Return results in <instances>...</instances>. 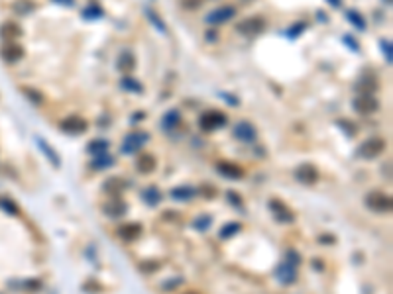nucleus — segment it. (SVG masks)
<instances>
[{
  "instance_id": "bb28decb",
  "label": "nucleus",
  "mask_w": 393,
  "mask_h": 294,
  "mask_svg": "<svg viewBox=\"0 0 393 294\" xmlns=\"http://www.w3.org/2000/svg\"><path fill=\"white\" fill-rule=\"evenodd\" d=\"M240 229H242L240 222H230V224H224V226H222V229L218 231V236H220V240H230V238H234Z\"/></svg>"
},
{
  "instance_id": "6e6552de",
  "label": "nucleus",
  "mask_w": 393,
  "mask_h": 294,
  "mask_svg": "<svg viewBox=\"0 0 393 294\" xmlns=\"http://www.w3.org/2000/svg\"><path fill=\"white\" fill-rule=\"evenodd\" d=\"M264 30H266V20L259 16H252V18H248L236 26V32L244 33V35H258Z\"/></svg>"
},
{
  "instance_id": "f8f14e48",
  "label": "nucleus",
  "mask_w": 393,
  "mask_h": 294,
  "mask_svg": "<svg viewBox=\"0 0 393 294\" xmlns=\"http://www.w3.org/2000/svg\"><path fill=\"white\" fill-rule=\"evenodd\" d=\"M59 128L65 131V133H75V135H79V133H85V131H87L89 124H87L85 118H81V116H69V118H65V120L59 124Z\"/></svg>"
},
{
  "instance_id": "aec40b11",
  "label": "nucleus",
  "mask_w": 393,
  "mask_h": 294,
  "mask_svg": "<svg viewBox=\"0 0 393 294\" xmlns=\"http://www.w3.org/2000/svg\"><path fill=\"white\" fill-rule=\"evenodd\" d=\"M161 198H163V194H161V190L157 188V186H146L144 190H142V200L146 202L147 206H157L159 202H161Z\"/></svg>"
},
{
  "instance_id": "4be33fe9",
  "label": "nucleus",
  "mask_w": 393,
  "mask_h": 294,
  "mask_svg": "<svg viewBox=\"0 0 393 294\" xmlns=\"http://www.w3.org/2000/svg\"><path fill=\"white\" fill-rule=\"evenodd\" d=\"M116 67H118V71H122V73H130V71H134V67H136V57L130 53V51H122V53L118 55Z\"/></svg>"
},
{
  "instance_id": "4c0bfd02",
  "label": "nucleus",
  "mask_w": 393,
  "mask_h": 294,
  "mask_svg": "<svg viewBox=\"0 0 393 294\" xmlns=\"http://www.w3.org/2000/svg\"><path fill=\"white\" fill-rule=\"evenodd\" d=\"M147 16L152 18V24L156 26V28H157V30H159V32H165V26L161 24V20H159V16H157L156 12H154V10H147Z\"/></svg>"
},
{
  "instance_id": "e433bc0d",
  "label": "nucleus",
  "mask_w": 393,
  "mask_h": 294,
  "mask_svg": "<svg viewBox=\"0 0 393 294\" xmlns=\"http://www.w3.org/2000/svg\"><path fill=\"white\" fill-rule=\"evenodd\" d=\"M24 288H26V290H30V292H38V290H42V281L30 279V281H26V283H24Z\"/></svg>"
},
{
  "instance_id": "7ed1b4c3",
  "label": "nucleus",
  "mask_w": 393,
  "mask_h": 294,
  "mask_svg": "<svg viewBox=\"0 0 393 294\" xmlns=\"http://www.w3.org/2000/svg\"><path fill=\"white\" fill-rule=\"evenodd\" d=\"M236 14H238L236 6H232V4H224V6H218V8H214L213 12H209L207 18H204V22L211 24V26H220V24L230 22Z\"/></svg>"
},
{
  "instance_id": "423d86ee",
  "label": "nucleus",
  "mask_w": 393,
  "mask_h": 294,
  "mask_svg": "<svg viewBox=\"0 0 393 294\" xmlns=\"http://www.w3.org/2000/svg\"><path fill=\"white\" fill-rule=\"evenodd\" d=\"M352 108L362 116H368V114H373L376 110L380 108V104H378L373 94H358L352 100Z\"/></svg>"
},
{
  "instance_id": "c03bdc74",
  "label": "nucleus",
  "mask_w": 393,
  "mask_h": 294,
  "mask_svg": "<svg viewBox=\"0 0 393 294\" xmlns=\"http://www.w3.org/2000/svg\"><path fill=\"white\" fill-rule=\"evenodd\" d=\"M183 4H185V8H199V4H201V0H183Z\"/></svg>"
},
{
  "instance_id": "de8ad7c7",
  "label": "nucleus",
  "mask_w": 393,
  "mask_h": 294,
  "mask_svg": "<svg viewBox=\"0 0 393 294\" xmlns=\"http://www.w3.org/2000/svg\"><path fill=\"white\" fill-rule=\"evenodd\" d=\"M207 40H209V42H216V33L209 32V33H207Z\"/></svg>"
},
{
  "instance_id": "c9c22d12",
  "label": "nucleus",
  "mask_w": 393,
  "mask_h": 294,
  "mask_svg": "<svg viewBox=\"0 0 393 294\" xmlns=\"http://www.w3.org/2000/svg\"><path fill=\"white\" fill-rule=\"evenodd\" d=\"M226 200L232 204V206L236 208H242V200H240V196H238V192H234V190H228L226 192Z\"/></svg>"
},
{
  "instance_id": "4468645a",
  "label": "nucleus",
  "mask_w": 393,
  "mask_h": 294,
  "mask_svg": "<svg viewBox=\"0 0 393 294\" xmlns=\"http://www.w3.org/2000/svg\"><path fill=\"white\" fill-rule=\"evenodd\" d=\"M275 279H277L281 284H293L297 281V267L289 265L287 261L279 263L277 269H275Z\"/></svg>"
},
{
  "instance_id": "a211bd4d",
  "label": "nucleus",
  "mask_w": 393,
  "mask_h": 294,
  "mask_svg": "<svg viewBox=\"0 0 393 294\" xmlns=\"http://www.w3.org/2000/svg\"><path fill=\"white\" fill-rule=\"evenodd\" d=\"M156 157L152 155V153H142L140 157H138V161H136V169H138V173L142 174H149L156 171Z\"/></svg>"
},
{
  "instance_id": "20e7f679",
  "label": "nucleus",
  "mask_w": 393,
  "mask_h": 294,
  "mask_svg": "<svg viewBox=\"0 0 393 294\" xmlns=\"http://www.w3.org/2000/svg\"><path fill=\"white\" fill-rule=\"evenodd\" d=\"M147 142H149V135H147L146 131H132V133H128L124 138L122 153L124 155H132V153L140 151Z\"/></svg>"
},
{
  "instance_id": "6ab92c4d",
  "label": "nucleus",
  "mask_w": 393,
  "mask_h": 294,
  "mask_svg": "<svg viewBox=\"0 0 393 294\" xmlns=\"http://www.w3.org/2000/svg\"><path fill=\"white\" fill-rule=\"evenodd\" d=\"M0 37L2 40H18L22 37V28L18 26L16 22H6L0 26Z\"/></svg>"
},
{
  "instance_id": "412c9836",
  "label": "nucleus",
  "mask_w": 393,
  "mask_h": 294,
  "mask_svg": "<svg viewBox=\"0 0 393 294\" xmlns=\"http://www.w3.org/2000/svg\"><path fill=\"white\" fill-rule=\"evenodd\" d=\"M2 57H4V61H8V63H16V61H20L24 57V49L18 44H8L2 49Z\"/></svg>"
},
{
  "instance_id": "f257e3e1",
  "label": "nucleus",
  "mask_w": 393,
  "mask_h": 294,
  "mask_svg": "<svg viewBox=\"0 0 393 294\" xmlns=\"http://www.w3.org/2000/svg\"><path fill=\"white\" fill-rule=\"evenodd\" d=\"M199 126H201L202 131H216L218 128H222L226 126V116L224 112H220V110H207V112H202L201 118H199Z\"/></svg>"
},
{
  "instance_id": "c85d7f7f",
  "label": "nucleus",
  "mask_w": 393,
  "mask_h": 294,
  "mask_svg": "<svg viewBox=\"0 0 393 294\" xmlns=\"http://www.w3.org/2000/svg\"><path fill=\"white\" fill-rule=\"evenodd\" d=\"M213 226V216L211 214H201L199 218L193 222V228L197 231H207V229Z\"/></svg>"
},
{
  "instance_id": "49530a36",
  "label": "nucleus",
  "mask_w": 393,
  "mask_h": 294,
  "mask_svg": "<svg viewBox=\"0 0 393 294\" xmlns=\"http://www.w3.org/2000/svg\"><path fill=\"white\" fill-rule=\"evenodd\" d=\"M319 240H321V243H328V245L334 243V238H332V236H321Z\"/></svg>"
},
{
  "instance_id": "5701e85b",
  "label": "nucleus",
  "mask_w": 393,
  "mask_h": 294,
  "mask_svg": "<svg viewBox=\"0 0 393 294\" xmlns=\"http://www.w3.org/2000/svg\"><path fill=\"white\" fill-rule=\"evenodd\" d=\"M38 145H40V149L45 153V157L49 159V163L53 165L55 169H59V167H61V159H59V155L51 149V145L45 142V140H42V138H38Z\"/></svg>"
},
{
  "instance_id": "cd10ccee",
  "label": "nucleus",
  "mask_w": 393,
  "mask_h": 294,
  "mask_svg": "<svg viewBox=\"0 0 393 294\" xmlns=\"http://www.w3.org/2000/svg\"><path fill=\"white\" fill-rule=\"evenodd\" d=\"M12 8H14V12H18V14L26 16V14H30V12L35 10V4L32 2V0H16V2L12 4Z\"/></svg>"
},
{
  "instance_id": "1a4fd4ad",
  "label": "nucleus",
  "mask_w": 393,
  "mask_h": 294,
  "mask_svg": "<svg viewBox=\"0 0 393 294\" xmlns=\"http://www.w3.org/2000/svg\"><path fill=\"white\" fill-rule=\"evenodd\" d=\"M234 138L240 140L242 143H252L258 138V130H256V126L252 122L242 120L234 126Z\"/></svg>"
},
{
  "instance_id": "0eeeda50",
  "label": "nucleus",
  "mask_w": 393,
  "mask_h": 294,
  "mask_svg": "<svg viewBox=\"0 0 393 294\" xmlns=\"http://www.w3.org/2000/svg\"><path fill=\"white\" fill-rule=\"evenodd\" d=\"M295 179L301 183V185H314V183H319V179H321V173H319V169L311 163H303L299 165L297 169H295Z\"/></svg>"
},
{
  "instance_id": "2f4dec72",
  "label": "nucleus",
  "mask_w": 393,
  "mask_h": 294,
  "mask_svg": "<svg viewBox=\"0 0 393 294\" xmlns=\"http://www.w3.org/2000/svg\"><path fill=\"white\" fill-rule=\"evenodd\" d=\"M22 90V94H26V96L30 98L34 104H42L44 102V94L40 92V90H35V88H32V87H22L20 88Z\"/></svg>"
},
{
  "instance_id": "2eb2a0df",
  "label": "nucleus",
  "mask_w": 393,
  "mask_h": 294,
  "mask_svg": "<svg viewBox=\"0 0 393 294\" xmlns=\"http://www.w3.org/2000/svg\"><path fill=\"white\" fill-rule=\"evenodd\" d=\"M102 212H104L106 216H110V218H120V216H124V214L128 212V204L124 202L120 196H116V198H113V200L104 202Z\"/></svg>"
},
{
  "instance_id": "473e14b6",
  "label": "nucleus",
  "mask_w": 393,
  "mask_h": 294,
  "mask_svg": "<svg viewBox=\"0 0 393 294\" xmlns=\"http://www.w3.org/2000/svg\"><path fill=\"white\" fill-rule=\"evenodd\" d=\"M83 16H85L87 20H92V18H99V16H102V10L97 6V4H90V6H87V8L83 10Z\"/></svg>"
},
{
  "instance_id": "09e8293b",
  "label": "nucleus",
  "mask_w": 393,
  "mask_h": 294,
  "mask_svg": "<svg viewBox=\"0 0 393 294\" xmlns=\"http://www.w3.org/2000/svg\"><path fill=\"white\" fill-rule=\"evenodd\" d=\"M55 2H59V4H65V6H71L75 0H55Z\"/></svg>"
},
{
  "instance_id": "9d476101",
  "label": "nucleus",
  "mask_w": 393,
  "mask_h": 294,
  "mask_svg": "<svg viewBox=\"0 0 393 294\" xmlns=\"http://www.w3.org/2000/svg\"><path fill=\"white\" fill-rule=\"evenodd\" d=\"M270 210H271V214L275 216V220L281 222V224H291L293 220H295V214L289 210V206L283 204L277 198H271L270 200Z\"/></svg>"
},
{
  "instance_id": "37998d69",
  "label": "nucleus",
  "mask_w": 393,
  "mask_h": 294,
  "mask_svg": "<svg viewBox=\"0 0 393 294\" xmlns=\"http://www.w3.org/2000/svg\"><path fill=\"white\" fill-rule=\"evenodd\" d=\"M0 204L6 208V212H10V214H18V208L14 206L10 200H0Z\"/></svg>"
},
{
  "instance_id": "8fccbe9b",
  "label": "nucleus",
  "mask_w": 393,
  "mask_h": 294,
  "mask_svg": "<svg viewBox=\"0 0 393 294\" xmlns=\"http://www.w3.org/2000/svg\"><path fill=\"white\" fill-rule=\"evenodd\" d=\"M185 294H197V292H185Z\"/></svg>"
},
{
  "instance_id": "b1692460",
  "label": "nucleus",
  "mask_w": 393,
  "mask_h": 294,
  "mask_svg": "<svg viewBox=\"0 0 393 294\" xmlns=\"http://www.w3.org/2000/svg\"><path fill=\"white\" fill-rule=\"evenodd\" d=\"M113 165H114V157H110L108 153L97 155V157L90 161V167H92L95 171H104V169H108V167H113Z\"/></svg>"
},
{
  "instance_id": "7c9ffc66",
  "label": "nucleus",
  "mask_w": 393,
  "mask_h": 294,
  "mask_svg": "<svg viewBox=\"0 0 393 294\" xmlns=\"http://www.w3.org/2000/svg\"><path fill=\"white\" fill-rule=\"evenodd\" d=\"M138 269H140V272H144V275H154V272H157L159 269H161V263L159 261H142L140 265H138Z\"/></svg>"
},
{
  "instance_id": "ddd939ff",
  "label": "nucleus",
  "mask_w": 393,
  "mask_h": 294,
  "mask_svg": "<svg viewBox=\"0 0 393 294\" xmlns=\"http://www.w3.org/2000/svg\"><path fill=\"white\" fill-rule=\"evenodd\" d=\"M116 236L124 240L126 243H132L142 236V226L138 222H130V224H122L120 228L116 229Z\"/></svg>"
},
{
  "instance_id": "f3484780",
  "label": "nucleus",
  "mask_w": 393,
  "mask_h": 294,
  "mask_svg": "<svg viewBox=\"0 0 393 294\" xmlns=\"http://www.w3.org/2000/svg\"><path fill=\"white\" fill-rule=\"evenodd\" d=\"M197 194H199V190H197L195 186H189V185L175 186V188H171V192H169V196H171L173 200H177V202H189V200H193Z\"/></svg>"
},
{
  "instance_id": "a18cd8bd",
  "label": "nucleus",
  "mask_w": 393,
  "mask_h": 294,
  "mask_svg": "<svg viewBox=\"0 0 393 294\" xmlns=\"http://www.w3.org/2000/svg\"><path fill=\"white\" fill-rule=\"evenodd\" d=\"M303 28H305V24H297V26H295L293 30H289V35H291V37H295V35H297V33L301 32Z\"/></svg>"
},
{
  "instance_id": "72a5a7b5",
  "label": "nucleus",
  "mask_w": 393,
  "mask_h": 294,
  "mask_svg": "<svg viewBox=\"0 0 393 294\" xmlns=\"http://www.w3.org/2000/svg\"><path fill=\"white\" fill-rule=\"evenodd\" d=\"M348 18L352 20V24L358 28V30H366V24H364V18L360 16L358 12H354V10H350L348 12Z\"/></svg>"
},
{
  "instance_id": "c756f323",
  "label": "nucleus",
  "mask_w": 393,
  "mask_h": 294,
  "mask_svg": "<svg viewBox=\"0 0 393 294\" xmlns=\"http://www.w3.org/2000/svg\"><path fill=\"white\" fill-rule=\"evenodd\" d=\"M120 87H122L124 90H130V92H142V90H144L142 85H140L136 79H132V76H124L122 81H120Z\"/></svg>"
},
{
  "instance_id": "9b49d317",
  "label": "nucleus",
  "mask_w": 393,
  "mask_h": 294,
  "mask_svg": "<svg viewBox=\"0 0 393 294\" xmlns=\"http://www.w3.org/2000/svg\"><path fill=\"white\" fill-rule=\"evenodd\" d=\"M216 173L222 174L224 179H230V181L244 179V169L238 163H232V161H218L216 163Z\"/></svg>"
},
{
  "instance_id": "a19ab883",
  "label": "nucleus",
  "mask_w": 393,
  "mask_h": 294,
  "mask_svg": "<svg viewBox=\"0 0 393 294\" xmlns=\"http://www.w3.org/2000/svg\"><path fill=\"white\" fill-rule=\"evenodd\" d=\"M382 47L385 51V57H387V63H391V42L389 40H382Z\"/></svg>"
},
{
  "instance_id": "39448f33",
  "label": "nucleus",
  "mask_w": 393,
  "mask_h": 294,
  "mask_svg": "<svg viewBox=\"0 0 393 294\" xmlns=\"http://www.w3.org/2000/svg\"><path fill=\"white\" fill-rule=\"evenodd\" d=\"M383 149H385V140H382V138H370V140H366L358 147V155L364 157V159H373V157L382 155Z\"/></svg>"
},
{
  "instance_id": "f03ea898",
  "label": "nucleus",
  "mask_w": 393,
  "mask_h": 294,
  "mask_svg": "<svg viewBox=\"0 0 393 294\" xmlns=\"http://www.w3.org/2000/svg\"><path fill=\"white\" fill-rule=\"evenodd\" d=\"M366 206L373 210V212H389L393 208V200L389 194L385 192H380V190H373V192H368L366 198H364Z\"/></svg>"
},
{
  "instance_id": "a878e982",
  "label": "nucleus",
  "mask_w": 393,
  "mask_h": 294,
  "mask_svg": "<svg viewBox=\"0 0 393 294\" xmlns=\"http://www.w3.org/2000/svg\"><path fill=\"white\" fill-rule=\"evenodd\" d=\"M87 151L90 153V155H102V153H106L108 151V142L106 140H102V138H99V140H92V142L87 145Z\"/></svg>"
},
{
  "instance_id": "ea45409f",
  "label": "nucleus",
  "mask_w": 393,
  "mask_h": 294,
  "mask_svg": "<svg viewBox=\"0 0 393 294\" xmlns=\"http://www.w3.org/2000/svg\"><path fill=\"white\" fill-rule=\"evenodd\" d=\"M179 284H183V279H171V281H167V283H163V290H175V286H179Z\"/></svg>"
},
{
  "instance_id": "dca6fc26",
  "label": "nucleus",
  "mask_w": 393,
  "mask_h": 294,
  "mask_svg": "<svg viewBox=\"0 0 393 294\" xmlns=\"http://www.w3.org/2000/svg\"><path fill=\"white\" fill-rule=\"evenodd\" d=\"M124 188H126V181H124L122 177H108L104 181V185H102V190L108 196H113V198L122 194Z\"/></svg>"
},
{
  "instance_id": "58836bf2",
  "label": "nucleus",
  "mask_w": 393,
  "mask_h": 294,
  "mask_svg": "<svg viewBox=\"0 0 393 294\" xmlns=\"http://www.w3.org/2000/svg\"><path fill=\"white\" fill-rule=\"evenodd\" d=\"M197 190H199V192H202V194H204V198H214V196H216V194H214V192H216V188H214V186H211V185H202L201 188H197Z\"/></svg>"
},
{
  "instance_id": "f704fd0d",
  "label": "nucleus",
  "mask_w": 393,
  "mask_h": 294,
  "mask_svg": "<svg viewBox=\"0 0 393 294\" xmlns=\"http://www.w3.org/2000/svg\"><path fill=\"white\" fill-rule=\"evenodd\" d=\"M285 261L289 263V265H293V267H299V265H301V255H299L295 249H289L287 251V259H285Z\"/></svg>"
},
{
  "instance_id": "79ce46f5",
  "label": "nucleus",
  "mask_w": 393,
  "mask_h": 294,
  "mask_svg": "<svg viewBox=\"0 0 393 294\" xmlns=\"http://www.w3.org/2000/svg\"><path fill=\"white\" fill-rule=\"evenodd\" d=\"M102 288V284L95 283V281H89V283H85V290H89V292H99Z\"/></svg>"
},
{
  "instance_id": "393cba45",
  "label": "nucleus",
  "mask_w": 393,
  "mask_h": 294,
  "mask_svg": "<svg viewBox=\"0 0 393 294\" xmlns=\"http://www.w3.org/2000/svg\"><path fill=\"white\" fill-rule=\"evenodd\" d=\"M181 122V114L177 110H169L167 114L163 116V120H161V126H163V130L171 131L177 124Z\"/></svg>"
}]
</instances>
